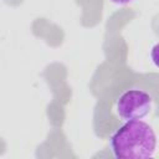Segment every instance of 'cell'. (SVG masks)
Masks as SVG:
<instances>
[{"mask_svg":"<svg viewBox=\"0 0 159 159\" xmlns=\"http://www.w3.org/2000/svg\"><path fill=\"white\" fill-rule=\"evenodd\" d=\"M150 58L155 67L159 68V42L155 43L150 50Z\"/></svg>","mask_w":159,"mask_h":159,"instance_id":"3","label":"cell"},{"mask_svg":"<svg viewBox=\"0 0 159 159\" xmlns=\"http://www.w3.org/2000/svg\"><path fill=\"white\" fill-rule=\"evenodd\" d=\"M153 99L143 89H128L117 101L118 116L127 120L144 118L152 109Z\"/></svg>","mask_w":159,"mask_h":159,"instance_id":"2","label":"cell"},{"mask_svg":"<svg viewBox=\"0 0 159 159\" xmlns=\"http://www.w3.org/2000/svg\"><path fill=\"white\" fill-rule=\"evenodd\" d=\"M109 1L113 4H117V5H127V4L132 2L133 0H109Z\"/></svg>","mask_w":159,"mask_h":159,"instance_id":"4","label":"cell"},{"mask_svg":"<svg viewBox=\"0 0 159 159\" xmlns=\"http://www.w3.org/2000/svg\"><path fill=\"white\" fill-rule=\"evenodd\" d=\"M111 149L119 159L152 158L157 149L155 132L140 119L127 120L111 137Z\"/></svg>","mask_w":159,"mask_h":159,"instance_id":"1","label":"cell"}]
</instances>
